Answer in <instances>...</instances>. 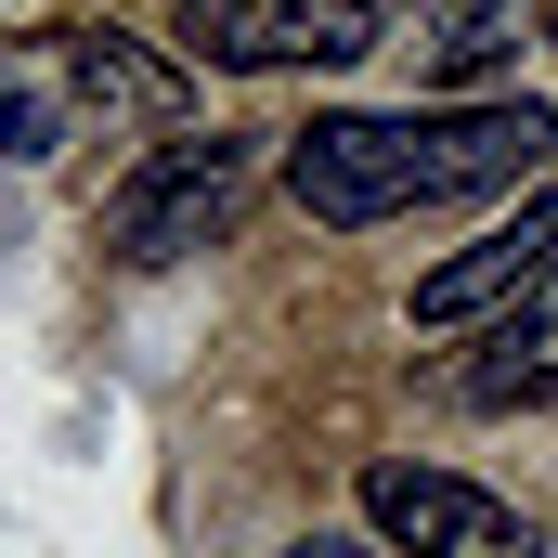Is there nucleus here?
I'll list each match as a JSON object with an SVG mask.
<instances>
[{"label": "nucleus", "mask_w": 558, "mask_h": 558, "mask_svg": "<svg viewBox=\"0 0 558 558\" xmlns=\"http://www.w3.org/2000/svg\"><path fill=\"white\" fill-rule=\"evenodd\" d=\"M52 65H65V92H78L92 118H182V105H195V65H182V52H143L131 26H65Z\"/></svg>", "instance_id": "7"}, {"label": "nucleus", "mask_w": 558, "mask_h": 558, "mask_svg": "<svg viewBox=\"0 0 558 558\" xmlns=\"http://www.w3.org/2000/svg\"><path fill=\"white\" fill-rule=\"evenodd\" d=\"M286 558H403V546H377V533H299Z\"/></svg>", "instance_id": "9"}, {"label": "nucleus", "mask_w": 558, "mask_h": 558, "mask_svg": "<svg viewBox=\"0 0 558 558\" xmlns=\"http://www.w3.org/2000/svg\"><path fill=\"white\" fill-rule=\"evenodd\" d=\"M454 403H481V416H533V403H558V274L481 325V351L454 364Z\"/></svg>", "instance_id": "6"}, {"label": "nucleus", "mask_w": 558, "mask_h": 558, "mask_svg": "<svg viewBox=\"0 0 558 558\" xmlns=\"http://www.w3.org/2000/svg\"><path fill=\"white\" fill-rule=\"evenodd\" d=\"M364 533L403 546V558H546L533 507H507L494 481L428 468V454H377L364 468Z\"/></svg>", "instance_id": "4"}, {"label": "nucleus", "mask_w": 558, "mask_h": 558, "mask_svg": "<svg viewBox=\"0 0 558 558\" xmlns=\"http://www.w3.org/2000/svg\"><path fill=\"white\" fill-rule=\"evenodd\" d=\"M247 182H260V143L247 131H169L131 182L105 195V247H118L131 274H169V260H195V247L234 234Z\"/></svg>", "instance_id": "2"}, {"label": "nucleus", "mask_w": 558, "mask_h": 558, "mask_svg": "<svg viewBox=\"0 0 558 558\" xmlns=\"http://www.w3.org/2000/svg\"><path fill=\"white\" fill-rule=\"evenodd\" d=\"M377 39H390V0H182V13H169V52H182V65H234V78L364 65Z\"/></svg>", "instance_id": "3"}, {"label": "nucleus", "mask_w": 558, "mask_h": 558, "mask_svg": "<svg viewBox=\"0 0 558 558\" xmlns=\"http://www.w3.org/2000/svg\"><path fill=\"white\" fill-rule=\"evenodd\" d=\"M546 169H558V118L520 105V92L286 131V195H299V221H325V234H377V221L468 208V195H533Z\"/></svg>", "instance_id": "1"}, {"label": "nucleus", "mask_w": 558, "mask_h": 558, "mask_svg": "<svg viewBox=\"0 0 558 558\" xmlns=\"http://www.w3.org/2000/svg\"><path fill=\"white\" fill-rule=\"evenodd\" d=\"M52 131H65V105H52V78L26 65V78H13V156H52Z\"/></svg>", "instance_id": "8"}, {"label": "nucleus", "mask_w": 558, "mask_h": 558, "mask_svg": "<svg viewBox=\"0 0 558 558\" xmlns=\"http://www.w3.org/2000/svg\"><path fill=\"white\" fill-rule=\"evenodd\" d=\"M546 274H558V169L520 195V208H507V221H481V234H468V247H454V260L416 286V325H428V338H454V325H494L507 299H533Z\"/></svg>", "instance_id": "5"}]
</instances>
